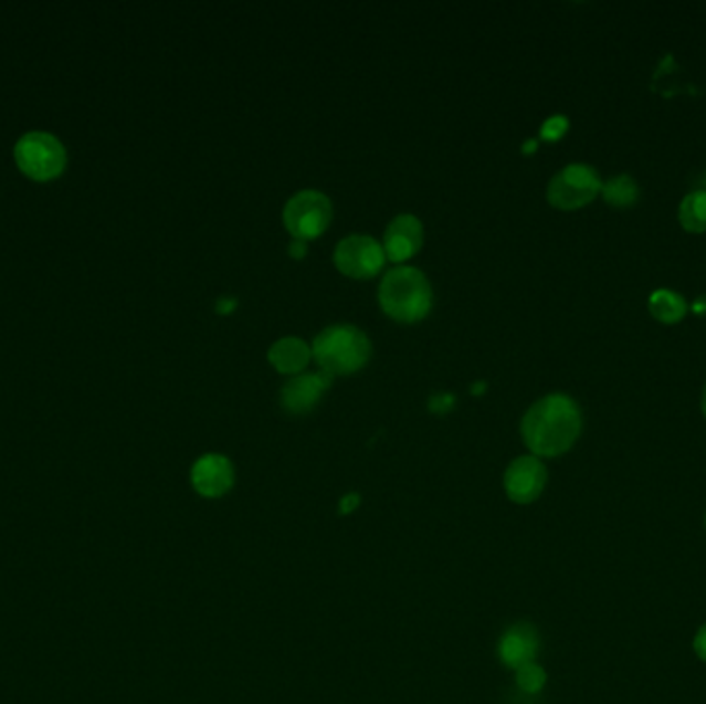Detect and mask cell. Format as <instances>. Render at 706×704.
Listing matches in <instances>:
<instances>
[{
  "mask_svg": "<svg viewBox=\"0 0 706 704\" xmlns=\"http://www.w3.org/2000/svg\"><path fill=\"white\" fill-rule=\"evenodd\" d=\"M484 391H486V382H477V385L473 387V392H475V395H480V392Z\"/></svg>",
  "mask_w": 706,
  "mask_h": 704,
  "instance_id": "cell-25",
  "label": "cell"
},
{
  "mask_svg": "<svg viewBox=\"0 0 706 704\" xmlns=\"http://www.w3.org/2000/svg\"><path fill=\"white\" fill-rule=\"evenodd\" d=\"M679 223L686 232H706V190H694L679 204Z\"/></svg>",
  "mask_w": 706,
  "mask_h": 704,
  "instance_id": "cell-15",
  "label": "cell"
},
{
  "mask_svg": "<svg viewBox=\"0 0 706 704\" xmlns=\"http://www.w3.org/2000/svg\"><path fill=\"white\" fill-rule=\"evenodd\" d=\"M581 408L565 392H551L535 401L520 422L527 449L539 459L568 453L581 437Z\"/></svg>",
  "mask_w": 706,
  "mask_h": 704,
  "instance_id": "cell-1",
  "label": "cell"
},
{
  "mask_svg": "<svg viewBox=\"0 0 706 704\" xmlns=\"http://www.w3.org/2000/svg\"><path fill=\"white\" fill-rule=\"evenodd\" d=\"M705 525H706V517H705Z\"/></svg>",
  "mask_w": 706,
  "mask_h": 704,
  "instance_id": "cell-28",
  "label": "cell"
},
{
  "mask_svg": "<svg viewBox=\"0 0 706 704\" xmlns=\"http://www.w3.org/2000/svg\"><path fill=\"white\" fill-rule=\"evenodd\" d=\"M539 634L535 627H531L529 622H518L515 627L508 628L500 637L498 642V658L503 661L504 665L508 670H515L527 665V663H534L539 653Z\"/></svg>",
  "mask_w": 706,
  "mask_h": 704,
  "instance_id": "cell-12",
  "label": "cell"
},
{
  "mask_svg": "<svg viewBox=\"0 0 706 704\" xmlns=\"http://www.w3.org/2000/svg\"><path fill=\"white\" fill-rule=\"evenodd\" d=\"M235 306H238V302L232 296H223L218 300V313L220 314H232Z\"/></svg>",
  "mask_w": 706,
  "mask_h": 704,
  "instance_id": "cell-23",
  "label": "cell"
},
{
  "mask_svg": "<svg viewBox=\"0 0 706 704\" xmlns=\"http://www.w3.org/2000/svg\"><path fill=\"white\" fill-rule=\"evenodd\" d=\"M453 408H455V395H451V392H434L430 397V409L434 413L442 416V413H449Z\"/></svg>",
  "mask_w": 706,
  "mask_h": 704,
  "instance_id": "cell-19",
  "label": "cell"
},
{
  "mask_svg": "<svg viewBox=\"0 0 706 704\" xmlns=\"http://www.w3.org/2000/svg\"><path fill=\"white\" fill-rule=\"evenodd\" d=\"M692 649H694L696 658L706 663V624L698 628V632H696V637H694V642H692Z\"/></svg>",
  "mask_w": 706,
  "mask_h": 704,
  "instance_id": "cell-21",
  "label": "cell"
},
{
  "mask_svg": "<svg viewBox=\"0 0 706 704\" xmlns=\"http://www.w3.org/2000/svg\"><path fill=\"white\" fill-rule=\"evenodd\" d=\"M424 244V225L411 213H401L387 225L384 254L392 263H405L415 256Z\"/></svg>",
  "mask_w": 706,
  "mask_h": 704,
  "instance_id": "cell-11",
  "label": "cell"
},
{
  "mask_svg": "<svg viewBox=\"0 0 706 704\" xmlns=\"http://www.w3.org/2000/svg\"><path fill=\"white\" fill-rule=\"evenodd\" d=\"M548 484V470L539 456L525 454L515 459L504 471V492L515 504L537 501Z\"/></svg>",
  "mask_w": 706,
  "mask_h": 704,
  "instance_id": "cell-8",
  "label": "cell"
},
{
  "mask_svg": "<svg viewBox=\"0 0 706 704\" xmlns=\"http://www.w3.org/2000/svg\"><path fill=\"white\" fill-rule=\"evenodd\" d=\"M333 261L347 277L370 280L384 266L387 254L375 238L356 234L347 235L337 244Z\"/></svg>",
  "mask_w": 706,
  "mask_h": 704,
  "instance_id": "cell-7",
  "label": "cell"
},
{
  "mask_svg": "<svg viewBox=\"0 0 706 704\" xmlns=\"http://www.w3.org/2000/svg\"><path fill=\"white\" fill-rule=\"evenodd\" d=\"M190 482H192V487L197 490V494H201L203 498H221L234 487V465L223 454H203L192 465Z\"/></svg>",
  "mask_w": 706,
  "mask_h": 704,
  "instance_id": "cell-9",
  "label": "cell"
},
{
  "mask_svg": "<svg viewBox=\"0 0 706 704\" xmlns=\"http://www.w3.org/2000/svg\"><path fill=\"white\" fill-rule=\"evenodd\" d=\"M17 166L33 180H50L63 172L66 154L61 141L48 133H28L15 147Z\"/></svg>",
  "mask_w": 706,
  "mask_h": 704,
  "instance_id": "cell-6",
  "label": "cell"
},
{
  "mask_svg": "<svg viewBox=\"0 0 706 704\" xmlns=\"http://www.w3.org/2000/svg\"><path fill=\"white\" fill-rule=\"evenodd\" d=\"M360 494H346L341 501H339V513L341 515H351V513H356L358 508H360Z\"/></svg>",
  "mask_w": 706,
  "mask_h": 704,
  "instance_id": "cell-20",
  "label": "cell"
},
{
  "mask_svg": "<svg viewBox=\"0 0 706 704\" xmlns=\"http://www.w3.org/2000/svg\"><path fill=\"white\" fill-rule=\"evenodd\" d=\"M378 302L387 316L397 323H418L428 316L434 304L432 285L415 266H394L378 287Z\"/></svg>",
  "mask_w": 706,
  "mask_h": 704,
  "instance_id": "cell-2",
  "label": "cell"
},
{
  "mask_svg": "<svg viewBox=\"0 0 706 704\" xmlns=\"http://www.w3.org/2000/svg\"><path fill=\"white\" fill-rule=\"evenodd\" d=\"M313 360V347L299 337H283L271 345L268 361L282 375H298Z\"/></svg>",
  "mask_w": 706,
  "mask_h": 704,
  "instance_id": "cell-13",
  "label": "cell"
},
{
  "mask_svg": "<svg viewBox=\"0 0 706 704\" xmlns=\"http://www.w3.org/2000/svg\"><path fill=\"white\" fill-rule=\"evenodd\" d=\"M333 204L320 190H299L283 207V225L294 240H313L329 228Z\"/></svg>",
  "mask_w": 706,
  "mask_h": 704,
  "instance_id": "cell-4",
  "label": "cell"
},
{
  "mask_svg": "<svg viewBox=\"0 0 706 704\" xmlns=\"http://www.w3.org/2000/svg\"><path fill=\"white\" fill-rule=\"evenodd\" d=\"M515 682H517L518 690H523L527 694H539L548 684V673L537 661H534V663L518 668L515 672Z\"/></svg>",
  "mask_w": 706,
  "mask_h": 704,
  "instance_id": "cell-17",
  "label": "cell"
},
{
  "mask_svg": "<svg viewBox=\"0 0 706 704\" xmlns=\"http://www.w3.org/2000/svg\"><path fill=\"white\" fill-rule=\"evenodd\" d=\"M694 311L698 314L706 313V296H700L694 302Z\"/></svg>",
  "mask_w": 706,
  "mask_h": 704,
  "instance_id": "cell-24",
  "label": "cell"
},
{
  "mask_svg": "<svg viewBox=\"0 0 706 704\" xmlns=\"http://www.w3.org/2000/svg\"><path fill=\"white\" fill-rule=\"evenodd\" d=\"M372 356V344L354 325H333L314 337L313 358L330 376L354 375Z\"/></svg>",
  "mask_w": 706,
  "mask_h": 704,
  "instance_id": "cell-3",
  "label": "cell"
},
{
  "mask_svg": "<svg viewBox=\"0 0 706 704\" xmlns=\"http://www.w3.org/2000/svg\"><path fill=\"white\" fill-rule=\"evenodd\" d=\"M649 311L651 314L665 323V325H674L679 323L686 313H688V304L682 294H677L674 290H655L649 297Z\"/></svg>",
  "mask_w": 706,
  "mask_h": 704,
  "instance_id": "cell-14",
  "label": "cell"
},
{
  "mask_svg": "<svg viewBox=\"0 0 706 704\" xmlns=\"http://www.w3.org/2000/svg\"><path fill=\"white\" fill-rule=\"evenodd\" d=\"M639 185L632 176L628 174H620V176H613L608 182H603L601 187V195L605 199V203L612 204V207H632V204L639 201Z\"/></svg>",
  "mask_w": 706,
  "mask_h": 704,
  "instance_id": "cell-16",
  "label": "cell"
},
{
  "mask_svg": "<svg viewBox=\"0 0 706 704\" xmlns=\"http://www.w3.org/2000/svg\"><path fill=\"white\" fill-rule=\"evenodd\" d=\"M700 406H703V413H705V418H706V385H705V391H703V401H700Z\"/></svg>",
  "mask_w": 706,
  "mask_h": 704,
  "instance_id": "cell-27",
  "label": "cell"
},
{
  "mask_svg": "<svg viewBox=\"0 0 706 704\" xmlns=\"http://www.w3.org/2000/svg\"><path fill=\"white\" fill-rule=\"evenodd\" d=\"M601 178L589 164H568L548 185V201L556 209L575 211L591 203L601 192Z\"/></svg>",
  "mask_w": 706,
  "mask_h": 704,
  "instance_id": "cell-5",
  "label": "cell"
},
{
  "mask_svg": "<svg viewBox=\"0 0 706 704\" xmlns=\"http://www.w3.org/2000/svg\"><path fill=\"white\" fill-rule=\"evenodd\" d=\"M535 147H537V141L525 143V154H531L535 151Z\"/></svg>",
  "mask_w": 706,
  "mask_h": 704,
  "instance_id": "cell-26",
  "label": "cell"
},
{
  "mask_svg": "<svg viewBox=\"0 0 706 704\" xmlns=\"http://www.w3.org/2000/svg\"><path fill=\"white\" fill-rule=\"evenodd\" d=\"M306 252H308V246H306V242L304 240H294L292 244H289V256L292 259H304L306 256Z\"/></svg>",
  "mask_w": 706,
  "mask_h": 704,
  "instance_id": "cell-22",
  "label": "cell"
},
{
  "mask_svg": "<svg viewBox=\"0 0 706 704\" xmlns=\"http://www.w3.org/2000/svg\"><path fill=\"white\" fill-rule=\"evenodd\" d=\"M333 376L327 372H306L287 380L282 389V406L294 416L310 413L323 395L329 391Z\"/></svg>",
  "mask_w": 706,
  "mask_h": 704,
  "instance_id": "cell-10",
  "label": "cell"
},
{
  "mask_svg": "<svg viewBox=\"0 0 706 704\" xmlns=\"http://www.w3.org/2000/svg\"><path fill=\"white\" fill-rule=\"evenodd\" d=\"M566 130H568L566 116L556 114V116L548 118V120L544 123V126H541V137H544L546 141H558V139L565 135Z\"/></svg>",
  "mask_w": 706,
  "mask_h": 704,
  "instance_id": "cell-18",
  "label": "cell"
}]
</instances>
